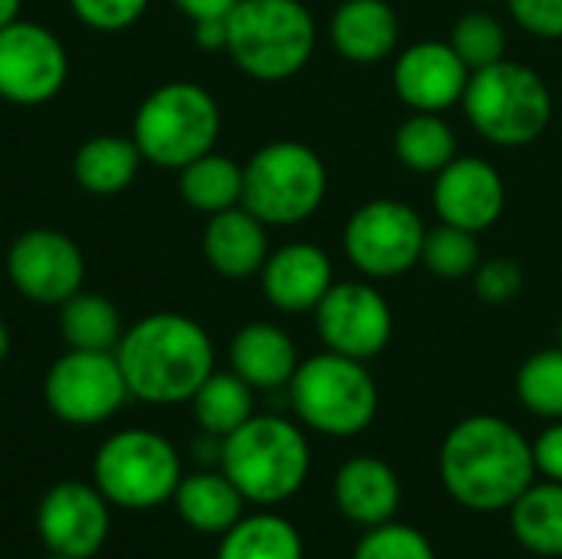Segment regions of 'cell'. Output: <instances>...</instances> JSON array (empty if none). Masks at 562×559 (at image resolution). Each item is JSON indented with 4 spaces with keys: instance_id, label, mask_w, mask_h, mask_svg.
I'll use <instances>...</instances> for the list:
<instances>
[{
    "instance_id": "14",
    "label": "cell",
    "mask_w": 562,
    "mask_h": 559,
    "mask_svg": "<svg viewBox=\"0 0 562 559\" xmlns=\"http://www.w3.org/2000/svg\"><path fill=\"white\" fill-rule=\"evenodd\" d=\"M109 501L95 484L63 481L49 488L36 507V534L49 554L92 559L109 540Z\"/></svg>"
},
{
    "instance_id": "41",
    "label": "cell",
    "mask_w": 562,
    "mask_h": 559,
    "mask_svg": "<svg viewBox=\"0 0 562 559\" xmlns=\"http://www.w3.org/2000/svg\"><path fill=\"white\" fill-rule=\"evenodd\" d=\"M20 3L23 0H0V30L10 26L13 20H20Z\"/></svg>"
},
{
    "instance_id": "24",
    "label": "cell",
    "mask_w": 562,
    "mask_h": 559,
    "mask_svg": "<svg viewBox=\"0 0 562 559\" xmlns=\"http://www.w3.org/2000/svg\"><path fill=\"white\" fill-rule=\"evenodd\" d=\"M138 165H142V152L135 138L95 135L79 145L72 158V175L89 194L109 198V194H122L135 181Z\"/></svg>"
},
{
    "instance_id": "37",
    "label": "cell",
    "mask_w": 562,
    "mask_h": 559,
    "mask_svg": "<svg viewBox=\"0 0 562 559\" xmlns=\"http://www.w3.org/2000/svg\"><path fill=\"white\" fill-rule=\"evenodd\" d=\"M520 30L537 40H562V0H507Z\"/></svg>"
},
{
    "instance_id": "31",
    "label": "cell",
    "mask_w": 562,
    "mask_h": 559,
    "mask_svg": "<svg viewBox=\"0 0 562 559\" xmlns=\"http://www.w3.org/2000/svg\"><path fill=\"white\" fill-rule=\"evenodd\" d=\"M481 241L474 231L454 227V224H438L425 234V247H422V264L441 277V280H464L474 277V270L481 267Z\"/></svg>"
},
{
    "instance_id": "20",
    "label": "cell",
    "mask_w": 562,
    "mask_h": 559,
    "mask_svg": "<svg viewBox=\"0 0 562 559\" xmlns=\"http://www.w3.org/2000/svg\"><path fill=\"white\" fill-rule=\"evenodd\" d=\"M402 23L389 0H342L329 20V40L349 63L372 66L398 49Z\"/></svg>"
},
{
    "instance_id": "39",
    "label": "cell",
    "mask_w": 562,
    "mask_h": 559,
    "mask_svg": "<svg viewBox=\"0 0 562 559\" xmlns=\"http://www.w3.org/2000/svg\"><path fill=\"white\" fill-rule=\"evenodd\" d=\"M184 16L198 20H214V16H227L240 0H171Z\"/></svg>"
},
{
    "instance_id": "30",
    "label": "cell",
    "mask_w": 562,
    "mask_h": 559,
    "mask_svg": "<svg viewBox=\"0 0 562 559\" xmlns=\"http://www.w3.org/2000/svg\"><path fill=\"white\" fill-rule=\"evenodd\" d=\"M59 329L69 349H92V353H115L122 339V316L112 300L99 293H76L63 303Z\"/></svg>"
},
{
    "instance_id": "33",
    "label": "cell",
    "mask_w": 562,
    "mask_h": 559,
    "mask_svg": "<svg viewBox=\"0 0 562 559\" xmlns=\"http://www.w3.org/2000/svg\"><path fill=\"white\" fill-rule=\"evenodd\" d=\"M517 395L527 412L557 422L562 418V346L533 353L517 372Z\"/></svg>"
},
{
    "instance_id": "29",
    "label": "cell",
    "mask_w": 562,
    "mask_h": 559,
    "mask_svg": "<svg viewBox=\"0 0 562 559\" xmlns=\"http://www.w3.org/2000/svg\"><path fill=\"white\" fill-rule=\"evenodd\" d=\"M201 432L227 438L247 418H254V385H247L234 369L211 372L191 399Z\"/></svg>"
},
{
    "instance_id": "25",
    "label": "cell",
    "mask_w": 562,
    "mask_h": 559,
    "mask_svg": "<svg viewBox=\"0 0 562 559\" xmlns=\"http://www.w3.org/2000/svg\"><path fill=\"white\" fill-rule=\"evenodd\" d=\"M510 527L524 550L537 557H562V484H530L510 507Z\"/></svg>"
},
{
    "instance_id": "23",
    "label": "cell",
    "mask_w": 562,
    "mask_h": 559,
    "mask_svg": "<svg viewBox=\"0 0 562 559\" xmlns=\"http://www.w3.org/2000/svg\"><path fill=\"white\" fill-rule=\"evenodd\" d=\"M171 501L181 521L198 534H227L244 517L247 504L224 471H198L181 478Z\"/></svg>"
},
{
    "instance_id": "45",
    "label": "cell",
    "mask_w": 562,
    "mask_h": 559,
    "mask_svg": "<svg viewBox=\"0 0 562 559\" xmlns=\"http://www.w3.org/2000/svg\"><path fill=\"white\" fill-rule=\"evenodd\" d=\"M484 3H491V0H484Z\"/></svg>"
},
{
    "instance_id": "35",
    "label": "cell",
    "mask_w": 562,
    "mask_h": 559,
    "mask_svg": "<svg viewBox=\"0 0 562 559\" xmlns=\"http://www.w3.org/2000/svg\"><path fill=\"white\" fill-rule=\"evenodd\" d=\"M524 283H527L524 267L510 257H487L474 270V293L491 306H504L517 300L524 293Z\"/></svg>"
},
{
    "instance_id": "36",
    "label": "cell",
    "mask_w": 562,
    "mask_h": 559,
    "mask_svg": "<svg viewBox=\"0 0 562 559\" xmlns=\"http://www.w3.org/2000/svg\"><path fill=\"white\" fill-rule=\"evenodd\" d=\"M69 7L86 26L115 33L132 26L145 13L148 0H69Z\"/></svg>"
},
{
    "instance_id": "12",
    "label": "cell",
    "mask_w": 562,
    "mask_h": 559,
    "mask_svg": "<svg viewBox=\"0 0 562 559\" xmlns=\"http://www.w3.org/2000/svg\"><path fill=\"white\" fill-rule=\"evenodd\" d=\"M313 316H316V333L329 353L362 362L379 356L395 329L389 300L372 283L362 280L333 283L329 293L313 310Z\"/></svg>"
},
{
    "instance_id": "10",
    "label": "cell",
    "mask_w": 562,
    "mask_h": 559,
    "mask_svg": "<svg viewBox=\"0 0 562 559\" xmlns=\"http://www.w3.org/2000/svg\"><path fill=\"white\" fill-rule=\"evenodd\" d=\"M422 214L395 198H375L352 211L342 231V247L352 267L372 280H395L422 264L425 247Z\"/></svg>"
},
{
    "instance_id": "15",
    "label": "cell",
    "mask_w": 562,
    "mask_h": 559,
    "mask_svg": "<svg viewBox=\"0 0 562 559\" xmlns=\"http://www.w3.org/2000/svg\"><path fill=\"white\" fill-rule=\"evenodd\" d=\"M7 273L26 300L63 306L69 297L82 290L86 260L76 241H69L59 231L36 227L13 241L7 254Z\"/></svg>"
},
{
    "instance_id": "38",
    "label": "cell",
    "mask_w": 562,
    "mask_h": 559,
    "mask_svg": "<svg viewBox=\"0 0 562 559\" xmlns=\"http://www.w3.org/2000/svg\"><path fill=\"white\" fill-rule=\"evenodd\" d=\"M533 461H537V471L547 474V481H560L562 484V418H557L533 441Z\"/></svg>"
},
{
    "instance_id": "26",
    "label": "cell",
    "mask_w": 562,
    "mask_h": 559,
    "mask_svg": "<svg viewBox=\"0 0 562 559\" xmlns=\"http://www.w3.org/2000/svg\"><path fill=\"white\" fill-rule=\"evenodd\" d=\"M217 559H303V537L277 514L240 517L227 534H221Z\"/></svg>"
},
{
    "instance_id": "3",
    "label": "cell",
    "mask_w": 562,
    "mask_h": 559,
    "mask_svg": "<svg viewBox=\"0 0 562 559\" xmlns=\"http://www.w3.org/2000/svg\"><path fill=\"white\" fill-rule=\"evenodd\" d=\"M221 471L244 501L273 507L290 501L310 478V445L280 415H254L221 445Z\"/></svg>"
},
{
    "instance_id": "21",
    "label": "cell",
    "mask_w": 562,
    "mask_h": 559,
    "mask_svg": "<svg viewBox=\"0 0 562 559\" xmlns=\"http://www.w3.org/2000/svg\"><path fill=\"white\" fill-rule=\"evenodd\" d=\"M204 257L221 277L231 280H247L260 273L270 257L267 224L254 217L244 204L211 214L204 227Z\"/></svg>"
},
{
    "instance_id": "18",
    "label": "cell",
    "mask_w": 562,
    "mask_h": 559,
    "mask_svg": "<svg viewBox=\"0 0 562 559\" xmlns=\"http://www.w3.org/2000/svg\"><path fill=\"white\" fill-rule=\"evenodd\" d=\"M263 297L283 313H306L316 310L319 300L336 283L333 260L316 244H286L273 250L260 270Z\"/></svg>"
},
{
    "instance_id": "42",
    "label": "cell",
    "mask_w": 562,
    "mask_h": 559,
    "mask_svg": "<svg viewBox=\"0 0 562 559\" xmlns=\"http://www.w3.org/2000/svg\"><path fill=\"white\" fill-rule=\"evenodd\" d=\"M7 353H10V333H7V326L0 320V362L7 359Z\"/></svg>"
},
{
    "instance_id": "27",
    "label": "cell",
    "mask_w": 562,
    "mask_h": 559,
    "mask_svg": "<svg viewBox=\"0 0 562 559\" xmlns=\"http://www.w3.org/2000/svg\"><path fill=\"white\" fill-rule=\"evenodd\" d=\"M395 158L418 171V175H438L445 165L458 158V135L441 119V112H415L395 128Z\"/></svg>"
},
{
    "instance_id": "28",
    "label": "cell",
    "mask_w": 562,
    "mask_h": 559,
    "mask_svg": "<svg viewBox=\"0 0 562 559\" xmlns=\"http://www.w3.org/2000/svg\"><path fill=\"white\" fill-rule=\"evenodd\" d=\"M181 198L204 214L237 208L244 198V165L217 152L194 158L181 168Z\"/></svg>"
},
{
    "instance_id": "11",
    "label": "cell",
    "mask_w": 562,
    "mask_h": 559,
    "mask_svg": "<svg viewBox=\"0 0 562 559\" xmlns=\"http://www.w3.org/2000/svg\"><path fill=\"white\" fill-rule=\"evenodd\" d=\"M43 395L56 418L69 425H99L122 409L128 385L115 353L69 349L46 372Z\"/></svg>"
},
{
    "instance_id": "22",
    "label": "cell",
    "mask_w": 562,
    "mask_h": 559,
    "mask_svg": "<svg viewBox=\"0 0 562 559\" xmlns=\"http://www.w3.org/2000/svg\"><path fill=\"white\" fill-rule=\"evenodd\" d=\"M296 346L273 323H247L231 339V369L254 389H283L296 372Z\"/></svg>"
},
{
    "instance_id": "9",
    "label": "cell",
    "mask_w": 562,
    "mask_h": 559,
    "mask_svg": "<svg viewBox=\"0 0 562 559\" xmlns=\"http://www.w3.org/2000/svg\"><path fill=\"white\" fill-rule=\"evenodd\" d=\"M92 484L115 507L148 511L175 497L181 484V458L165 435L125 428L105 438L95 451Z\"/></svg>"
},
{
    "instance_id": "44",
    "label": "cell",
    "mask_w": 562,
    "mask_h": 559,
    "mask_svg": "<svg viewBox=\"0 0 562 559\" xmlns=\"http://www.w3.org/2000/svg\"><path fill=\"white\" fill-rule=\"evenodd\" d=\"M46 559H72V557H59V554H49V557Z\"/></svg>"
},
{
    "instance_id": "40",
    "label": "cell",
    "mask_w": 562,
    "mask_h": 559,
    "mask_svg": "<svg viewBox=\"0 0 562 559\" xmlns=\"http://www.w3.org/2000/svg\"><path fill=\"white\" fill-rule=\"evenodd\" d=\"M194 43L201 49H227V16L198 20L194 23Z\"/></svg>"
},
{
    "instance_id": "6",
    "label": "cell",
    "mask_w": 562,
    "mask_h": 559,
    "mask_svg": "<svg viewBox=\"0 0 562 559\" xmlns=\"http://www.w3.org/2000/svg\"><path fill=\"white\" fill-rule=\"evenodd\" d=\"M290 402L303 425L329 438H352L375 422L379 385L362 359L319 353L296 366Z\"/></svg>"
},
{
    "instance_id": "2",
    "label": "cell",
    "mask_w": 562,
    "mask_h": 559,
    "mask_svg": "<svg viewBox=\"0 0 562 559\" xmlns=\"http://www.w3.org/2000/svg\"><path fill=\"white\" fill-rule=\"evenodd\" d=\"M115 359L128 395L148 405H178L191 402L214 372V343L191 316L151 313L122 333Z\"/></svg>"
},
{
    "instance_id": "19",
    "label": "cell",
    "mask_w": 562,
    "mask_h": 559,
    "mask_svg": "<svg viewBox=\"0 0 562 559\" xmlns=\"http://www.w3.org/2000/svg\"><path fill=\"white\" fill-rule=\"evenodd\" d=\"M336 507L346 521L359 527H382L398 514L402 484L389 461L359 455L349 458L336 474Z\"/></svg>"
},
{
    "instance_id": "7",
    "label": "cell",
    "mask_w": 562,
    "mask_h": 559,
    "mask_svg": "<svg viewBox=\"0 0 562 559\" xmlns=\"http://www.w3.org/2000/svg\"><path fill=\"white\" fill-rule=\"evenodd\" d=\"M221 135V109L198 82H165L135 112L132 138L145 161L181 171L194 158L214 152Z\"/></svg>"
},
{
    "instance_id": "1",
    "label": "cell",
    "mask_w": 562,
    "mask_h": 559,
    "mask_svg": "<svg viewBox=\"0 0 562 559\" xmlns=\"http://www.w3.org/2000/svg\"><path fill=\"white\" fill-rule=\"evenodd\" d=\"M533 478V445L497 415L458 422L441 445V484L468 511H510Z\"/></svg>"
},
{
    "instance_id": "34",
    "label": "cell",
    "mask_w": 562,
    "mask_h": 559,
    "mask_svg": "<svg viewBox=\"0 0 562 559\" xmlns=\"http://www.w3.org/2000/svg\"><path fill=\"white\" fill-rule=\"evenodd\" d=\"M352 559H438L435 547L428 544V537L415 527L405 524H382L372 527L362 544L356 547Z\"/></svg>"
},
{
    "instance_id": "43",
    "label": "cell",
    "mask_w": 562,
    "mask_h": 559,
    "mask_svg": "<svg viewBox=\"0 0 562 559\" xmlns=\"http://www.w3.org/2000/svg\"><path fill=\"white\" fill-rule=\"evenodd\" d=\"M557 346H562V320H560V329H557Z\"/></svg>"
},
{
    "instance_id": "4",
    "label": "cell",
    "mask_w": 562,
    "mask_h": 559,
    "mask_svg": "<svg viewBox=\"0 0 562 559\" xmlns=\"http://www.w3.org/2000/svg\"><path fill=\"white\" fill-rule=\"evenodd\" d=\"M461 102L474 132L501 148L533 145L553 122V92L547 79L514 59L474 69Z\"/></svg>"
},
{
    "instance_id": "17",
    "label": "cell",
    "mask_w": 562,
    "mask_h": 559,
    "mask_svg": "<svg viewBox=\"0 0 562 559\" xmlns=\"http://www.w3.org/2000/svg\"><path fill=\"white\" fill-rule=\"evenodd\" d=\"M471 69L448 40H422L398 53L392 66L395 96L415 112H445L464 99Z\"/></svg>"
},
{
    "instance_id": "13",
    "label": "cell",
    "mask_w": 562,
    "mask_h": 559,
    "mask_svg": "<svg viewBox=\"0 0 562 559\" xmlns=\"http://www.w3.org/2000/svg\"><path fill=\"white\" fill-rule=\"evenodd\" d=\"M69 72L63 43L40 23L13 20L0 30V96L16 105L53 99Z\"/></svg>"
},
{
    "instance_id": "32",
    "label": "cell",
    "mask_w": 562,
    "mask_h": 559,
    "mask_svg": "<svg viewBox=\"0 0 562 559\" xmlns=\"http://www.w3.org/2000/svg\"><path fill=\"white\" fill-rule=\"evenodd\" d=\"M448 43L451 49L464 59V66L474 72V69H484V66H494L501 59H507V30L504 23L487 13V10H471L464 16H458L451 23V33H448Z\"/></svg>"
},
{
    "instance_id": "8",
    "label": "cell",
    "mask_w": 562,
    "mask_h": 559,
    "mask_svg": "<svg viewBox=\"0 0 562 559\" xmlns=\"http://www.w3.org/2000/svg\"><path fill=\"white\" fill-rule=\"evenodd\" d=\"M329 191L323 158L303 142H270L244 165L240 204L267 227H293L319 211Z\"/></svg>"
},
{
    "instance_id": "5",
    "label": "cell",
    "mask_w": 562,
    "mask_h": 559,
    "mask_svg": "<svg viewBox=\"0 0 562 559\" xmlns=\"http://www.w3.org/2000/svg\"><path fill=\"white\" fill-rule=\"evenodd\" d=\"M316 49V20L303 0H240L227 13V53L260 82L296 76Z\"/></svg>"
},
{
    "instance_id": "16",
    "label": "cell",
    "mask_w": 562,
    "mask_h": 559,
    "mask_svg": "<svg viewBox=\"0 0 562 559\" xmlns=\"http://www.w3.org/2000/svg\"><path fill=\"white\" fill-rule=\"evenodd\" d=\"M431 201H435V214L445 224L481 234L501 221L507 208V185L491 161L477 155H458L451 165H445L435 175Z\"/></svg>"
}]
</instances>
